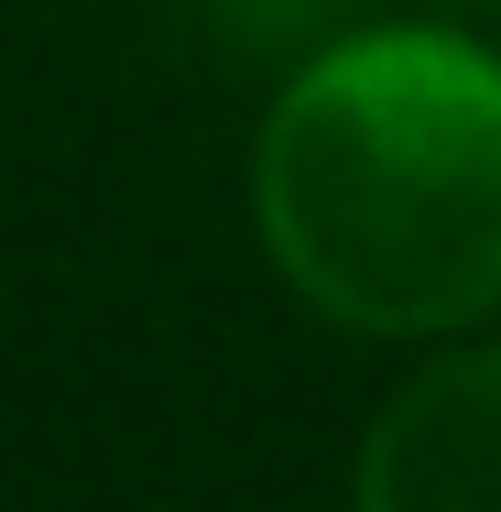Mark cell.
<instances>
[{"label":"cell","instance_id":"1","mask_svg":"<svg viewBox=\"0 0 501 512\" xmlns=\"http://www.w3.org/2000/svg\"><path fill=\"white\" fill-rule=\"evenodd\" d=\"M251 207L316 316L469 338L501 316V55L436 22L338 33L262 109Z\"/></svg>","mask_w":501,"mask_h":512},{"label":"cell","instance_id":"2","mask_svg":"<svg viewBox=\"0 0 501 512\" xmlns=\"http://www.w3.org/2000/svg\"><path fill=\"white\" fill-rule=\"evenodd\" d=\"M360 512H501V338L425 360L371 414Z\"/></svg>","mask_w":501,"mask_h":512}]
</instances>
